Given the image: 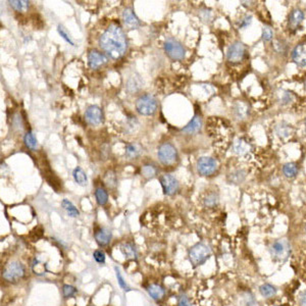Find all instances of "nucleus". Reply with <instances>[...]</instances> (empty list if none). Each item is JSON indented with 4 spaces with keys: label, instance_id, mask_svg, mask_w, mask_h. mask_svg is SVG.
<instances>
[{
    "label": "nucleus",
    "instance_id": "nucleus-19",
    "mask_svg": "<svg viewBox=\"0 0 306 306\" xmlns=\"http://www.w3.org/2000/svg\"><path fill=\"white\" fill-rule=\"evenodd\" d=\"M251 144L243 138H239L233 143V150L238 156H246L251 151Z\"/></svg>",
    "mask_w": 306,
    "mask_h": 306
},
{
    "label": "nucleus",
    "instance_id": "nucleus-32",
    "mask_svg": "<svg viewBox=\"0 0 306 306\" xmlns=\"http://www.w3.org/2000/svg\"><path fill=\"white\" fill-rule=\"evenodd\" d=\"M140 152V147L135 143H129L126 146V156L129 158H138Z\"/></svg>",
    "mask_w": 306,
    "mask_h": 306
},
{
    "label": "nucleus",
    "instance_id": "nucleus-17",
    "mask_svg": "<svg viewBox=\"0 0 306 306\" xmlns=\"http://www.w3.org/2000/svg\"><path fill=\"white\" fill-rule=\"evenodd\" d=\"M146 291L154 301H162L166 297V289L160 284H150L146 288Z\"/></svg>",
    "mask_w": 306,
    "mask_h": 306
},
{
    "label": "nucleus",
    "instance_id": "nucleus-28",
    "mask_svg": "<svg viewBox=\"0 0 306 306\" xmlns=\"http://www.w3.org/2000/svg\"><path fill=\"white\" fill-rule=\"evenodd\" d=\"M276 133L280 138H288L292 134V126L286 122H280L276 126Z\"/></svg>",
    "mask_w": 306,
    "mask_h": 306
},
{
    "label": "nucleus",
    "instance_id": "nucleus-31",
    "mask_svg": "<svg viewBox=\"0 0 306 306\" xmlns=\"http://www.w3.org/2000/svg\"><path fill=\"white\" fill-rule=\"evenodd\" d=\"M141 174L145 178H151L153 176H156L158 174V168L154 164H144L141 168Z\"/></svg>",
    "mask_w": 306,
    "mask_h": 306
},
{
    "label": "nucleus",
    "instance_id": "nucleus-9",
    "mask_svg": "<svg viewBox=\"0 0 306 306\" xmlns=\"http://www.w3.org/2000/svg\"><path fill=\"white\" fill-rule=\"evenodd\" d=\"M218 170V162L212 158L202 156L197 160V170L201 176H212Z\"/></svg>",
    "mask_w": 306,
    "mask_h": 306
},
{
    "label": "nucleus",
    "instance_id": "nucleus-40",
    "mask_svg": "<svg viewBox=\"0 0 306 306\" xmlns=\"http://www.w3.org/2000/svg\"><path fill=\"white\" fill-rule=\"evenodd\" d=\"M58 34L60 35V37H62L66 42H68V43L70 45H72V46H74V42L72 41L70 35L68 34V32L66 31V29L64 27V26L58 24Z\"/></svg>",
    "mask_w": 306,
    "mask_h": 306
},
{
    "label": "nucleus",
    "instance_id": "nucleus-48",
    "mask_svg": "<svg viewBox=\"0 0 306 306\" xmlns=\"http://www.w3.org/2000/svg\"><path fill=\"white\" fill-rule=\"evenodd\" d=\"M90 306H93V305H90Z\"/></svg>",
    "mask_w": 306,
    "mask_h": 306
},
{
    "label": "nucleus",
    "instance_id": "nucleus-8",
    "mask_svg": "<svg viewBox=\"0 0 306 306\" xmlns=\"http://www.w3.org/2000/svg\"><path fill=\"white\" fill-rule=\"evenodd\" d=\"M246 54V47L242 42H235L228 47L226 51V58L230 62L238 64L241 62Z\"/></svg>",
    "mask_w": 306,
    "mask_h": 306
},
{
    "label": "nucleus",
    "instance_id": "nucleus-34",
    "mask_svg": "<svg viewBox=\"0 0 306 306\" xmlns=\"http://www.w3.org/2000/svg\"><path fill=\"white\" fill-rule=\"evenodd\" d=\"M104 183H106V185L110 189H116V186H118V178H116V176L114 172L108 170L104 174Z\"/></svg>",
    "mask_w": 306,
    "mask_h": 306
},
{
    "label": "nucleus",
    "instance_id": "nucleus-2",
    "mask_svg": "<svg viewBox=\"0 0 306 306\" xmlns=\"http://www.w3.org/2000/svg\"><path fill=\"white\" fill-rule=\"evenodd\" d=\"M212 255V248L203 242H198L193 245L188 251V258L194 268L203 266Z\"/></svg>",
    "mask_w": 306,
    "mask_h": 306
},
{
    "label": "nucleus",
    "instance_id": "nucleus-27",
    "mask_svg": "<svg viewBox=\"0 0 306 306\" xmlns=\"http://www.w3.org/2000/svg\"><path fill=\"white\" fill-rule=\"evenodd\" d=\"M62 206L70 218H78L80 216L79 210L76 208L74 206V204L72 201H70L68 199H64L62 201Z\"/></svg>",
    "mask_w": 306,
    "mask_h": 306
},
{
    "label": "nucleus",
    "instance_id": "nucleus-30",
    "mask_svg": "<svg viewBox=\"0 0 306 306\" xmlns=\"http://www.w3.org/2000/svg\"><path fill=\"white\" fill-rule=\"evenodd\" d=\"M260 293L264 298L268 299V298H272V297L276 296V293H278V290L274 285L266 283V284H262L260 287Z\"/></svg>",
    "mask_w": 306,
    "mask_h": 306
},
{
    "label": "nucleus",
    "instance_id": "nucleus-46",
    "mask_svg": "<svg viewBox=\"0 0 306 306\" xmlns=\"http://www.w3.org/2000/svg\"><path fill=\"white\" fill-rule=\"evenodd\" d=\"M305 128H306V120H305Z\"/></svg>",
    "mask_w": 306,
    "mask_h": 306
},
{
    "label": "nucleus",
    "instance_id": "nucleus-21",
    "mask_svg": "<svg viewBox=\"0 0 306 306\" xmlns=\"http://www.w3.org/2000/svg\"><path fill=\"white\" fill-rule=\"evenodd\" d=\"M201 126H202V120H201L200 116H195L189 122V124L184 128L183 132L186 133V134H195L201 129Z\"/></svg>",
    "mask_w": 306,
    "mask_h": 306
},
{
    "label": "nucleus",
    "instance_id": "nucleus-36",
    "mask_svg": "<svg viewBox=\"0 0 306 306\" xmlns=\"http://www.w3.org/2000/svg\"><path fill=\"white\" fill-rule=\"evenodd\" d=\"M283 172L287 178H294L298 172V168L295 164L289 162L286 164L283 168Z\"/></svg>",
    "mask_w": 306,
    "mask_h": 306
},
{
    "label": "nucleus",
    "instance_id": "nucleus-15",
    "mask_svg": "<svg viewBox=\"0 0 306 306\" xmlns=\"http://www.w3.org/2000/svg\"><path fill=\"white\" fill-rule=\"evenodd\" d=\"M85 120L88 124L92 126H97L102 122L104 120V114H102V110L97 106H90L86 112H85Z\"/></svg>",
    "mask_w": 306,
    "mask_h": 306
},
{
    "label": "nucleus",
    "instance_id": "nucleus-13",
    "mask_svg": "<svg viewBox=\"0 0 306 306\" xmlns=\"http://www.w3.org/2000/svg\"><path fill=\"white\" fill-rule=\"evenodd\" d=\"M94 238L98 246L106 247L112 239V233L106 226H98L94 232Z\"/></svg>",
    "mask_w": 306,
    "mask_h": 306
},
{
    "label": "nucleus",
    "instance_id": "nucleus-44",
    "mask_svg": "<svg viewBox=\"0 0 306 306\" xmlns=\"http://www.w3.org/2000/svg\"><path fill=\"white\" fill-rule=\"evenodd\" d=\"M252 20V16H245L242 20H241V24H240V27L241 28H246V27H248V26L251 24V20Z\"/></svg>",
    "mask_w": 306,
    "mask_h": 306
},
{
    "label": "nucleus",
    "instance_id": "nucleus-49",
    "mask_svg": "<svg viewBox=\"0 0 306 306\" xmlns=\"http://www.w3.org/2000/svg\"><path fill=\"white\" fill-rule=\"evenodd\" d=\"M305 230H306V226H305Z\"/></svg>",
    "mask_w": 306,
    "mask_h": 306
},
{
    "label": "nucleus",
    "instance_id": "nucleus-18",
    "mask_svg": "<svg viewBox=\"0 0 306 306\" xmlns=\"http://www.w3.org/2000/svg\"><path fill=\"white\" fill-rule=\"evenodd\" d=\"M31 268L32 272L36 274V276H44L47 272H48V262H45L42 258L36 256L34 258L32 264H31Z\"/></svg>",
    "mask_w": 306,
    "mask_h": 306
},
{
    "label": "nucleus",
    "instance_id": "nucleus-29",
    "mask_svg": "<svg viewBox=\"0 0 306 306\" xmlns=\"http://www.w3.org/2000/svg\"><path fill=\"white\" fill-rule=\"evenodd\" d=\"M95 198L100 206H104L108 202V193L104 187H97L95 189Z\"/></svg>",
    "mask_w": 306,
    "mask_h": 306
},
{
    "label": "nucleus",
    "instance_id": "nucleus-11",
    "mask_svg": "<svg viewBox=\"0 0 306 306\" xmlns=\"http://www.w3.org/2000/svg\"><path fill=\"white\" fill-rule=\"evenodd\" d=\"M122 22L124 24V27L128 30H136L140 27V24H141L140 20L138 18V16H136L132 8H124L122 14Z\"/></svg>",
    "mask_w": 306,
    "mask_h": 306
},
{
    "label": "nucleus",
    "instance_id": "nucleus-47",
    "mask_svg": "<svg viewBox=\"0 0 306 306\" xmlns=\"http://www.w3.org/2000/svg\"><path fill=\"white\" fill-rule=\"evenodd\" d=\"M276 306H282V305H276Z\"/></svg>",
    "mask_w": 306,
    "mask_h": 306
},
{
    "label": "nucleus",
    "instance_id": "nucleus-35",
    "mask_svg": "<svg viewBox=\"0 0 306 306\" xmlns=\"http://www.w3.org/2000/svg\"><path fill=\"white\" fill-rule=\"evenodd\" d=\"M24 141L26 146H27L29 149L35 150L37 148V139H36L35 135L31 131H29L27 134L24 135Z\"/></svg>",
    "mask_w": 306,
    "mask_h": 306
},
{
    "label": "nucleus",
    "instance_id": "nucleus-41",
    "mask_svg": "<svg viewBox=\"0 0 306 306\" xmlns=\"http://www.w3.org/2000/svg\"><path fill=\"white\" fill-rule=\"evenodd\" d=\"M93 258L94 260L99 264H104L106 260V252L101 249H97L93 252Z\"/></svg>",
    "mask_w": 306,
    "mask_h": 306
},
{
    "label": "nucleus",
    "instance_id": "nucleus-7",
    "mask_svg": "<svg viewBox=\"0 0 306 306\" xmlns=\"http://www.w3.org/2000/svg\"><path fill=\"white\" fill-rule=\"evenodd\" d=\"M166 54L172 60H183L186 56V50L181 42L174 38H166L164 43Z\"/></svg>",
    "mask_w": 306,
    "mask_h": 306
},
{
    "label": "nucleus",
    "instance_id": "nucleus-33",
    "mask_svg": "<svg viewBox=\"0 0 306 306\" xmlns=\"http://www.w3.org/2000/svg\"><path fill=\"white\" fill-rule=\"evenodd\" d=\"M10 6L18 12H27L28 8H29V2H26V0H10Z\"/></svg>",
    "mask_w": 306,
    "mask_h": 306
},
{
    "label": "nucleus",
    "instance_id": "nucleus-23",
    "mask_svg": "<svg viewBox=\"0 0 306 306\" xmlns=\"http://www.w3.org/2000/svg\"><path fill=\"white\" fill-rule=\"evenodd\" d=\"M72 176H74V182L78 184L79 186H82V187H85L88 183V178H87V174L86 172L80 168H76L72 172Z\"/></svg>",
    "mask_w": 306,
    "mask_h": 306
},
{
    "label": "nucleus",
    "instance_id": "nucleus-26",
    "mask_svg": "<svg viewBox=\"0 0 306 306\" xmlns=\"http://www.w3.org/2000/svg\"><path fill=\"white\" fill-rule=\"evenodd\" d=\"M233 110H234L235 116L239 120H243L244 118L247 116L249 108H248V106L245 104L244 101H237L233 106Z\"/></svg>",
    "mask_w": 306,
    "mask_h": 306
},
{
    "label": "nucleus",
    "instance_id": "nucleus-16",
    "mask_svg": "<svg viewBox=\"0 0 306 306\" xmlns=\"http://www.w3.org/2000/svg\"><path fill=\"white\" fill-rule=\"evenodd\" d=\"M294 62L299 66H306V43L297 45L292 52Z\"/></svg>",
    "mask_w": 306,
    "mask_h": 306
},
{
    "label": "nucleus",
    "instance_id": "nucleus-42",
    "mask_svg": "<svg viewBox=\"0 0 306 306\" xmlns=\"http://www.w3.org/2000/svg\"><path fill=\"white\" fill-rule=\"evenodd\" d=\"M178 306H193V305L191 303L190 298L185 293H182L178 297Z\"/></svg>",
    "mask_w": 306,
    "mask_h": 306
},
{
    "label": "nucleus",
    "instance_id": "nucleus-38",
    "mask_svg": "<svg viewBox=\"0 0 306 306\" xmlns=\"http://www.w3.org/2000/svg\"><path fill=\"white\" fill-rule=\"evenodd\" d=\"M78 293V290H76V287H74L72 285H68V284H64L62 286V296L64 299H70L72 298Z\"/></svg>",
    "mask_w": 306,
    "mask_h": 306
},
{
    "label": "nucleus",
    "instance_id": "nucleus-14",
    "mask_svg": "<svg viewBox=\"0 0 306 306\" xmlns=\"http://www.w3.org/2000/svg\"><path fill=\"white\" fill-rule=\"evenodd\" d=\"M120 251L124 256L129 260H138V250L135 243L131 240H126L120 243Z\"/></svg>",
    "mask_w": 306,
    "mask_h": 306
},
{
    "label": "nucleus",
    "instance_id": "nucleus-24",
    "mask_svg": "<svg viewBox=\"0 0 306 306\" xmlns=\"http://www.w3.org/2000/svg\"><path fill=\"white\" fill-rule=\"evenodd\" d=\"M304 18V14L300 10H294L289 16V26L292 29H296L299 27V24L302 22Z\"/></svg>",
    "mask_w": 306,
    "mask_h": 306
},
{
    "label": "nucleus",
    "instance_id": "nucleus-10",
    "mask_svg": "<svg viewBox=\"0 0 306 306\" xmlns=\"http://www.w3.org/2000/svg\"><path fill=\"white\" fill-rule=\"evenodd\" d=\"M160 185L162 187L164 194L168 195V196L174 195L178 191V187H180L176 178L170 174H164L160 176Z\"/></svg>",
    "mask_w": 306,
    "mask_h": 306
},
{
    "label": "nucleus",
    "instance_id": "nucleus-5",
    "mask_svg": "<svg viewBox=\"0 0 306 306\" xmlns=\"http://www.w3.org/2000/svg\"><path fill=\"white\" fill-rule=\"evenodd\" d=\"M158 99L156 98L154 95L144 94L141 95L136 101L137 112L145 116H150L154 114L158 110Z\"/></svg>",
    "mask_w": 306,
    "mask_h": 306
},
{
    "label": "nucleus",
    "instance_id": "nucleus-20",
    "mask_svg": "<svg viewBox=\"0 0 306 306\" xmlns=\"http://www.w3.org/2000/svg\"><path fill=\"white\" fill-rule=\"evenodd\" d=\"M141 87H142V80L138 74L130 76L129 80L126 81V91L131 94L138 92L141 89Z\"/></svg>",
    "mask_w": 306,
    "mask_h": 306
},
{
    "label": "nucleus",
    "instance_id": "nucleus-6",
    "mask_svg": "<svg viewBox=\"0 0 306 306\" xmlns=\"http://www.w3.org/2000/svg\"><path fill=\"white\" fill-rule=\"evenodd\" d=\"M158 156L160 162L164 166H174L176 162H178V151L176 148L168 142L162 143L158 147Z\"/></svg>",
    "mask_w": 306,
    "mask_h": 306
},
{
    "label": "nucleus",
    "instance_id": "nucleus-12",
    "mask_svg": "<svg viewBox=\"0 0 306 306\" xmlns=\"http://www.w3.org/2000/svg\"><path fill=\"white\" fill-rule=\"evenodd\" d=\"M108 62V58L104 54L98 50H91L88 54V64L92 70H98Z\"/></svg>",
    "mask_w": 306,
    "mask_h": 306
},
{
    "label": "nucleus",
    "instance_id": "nucleus-22",
    "mask_svg": "<svg viewBox=\"0 0 306 306\" xmlns=\"http://www.w3.org/2000/svg\"><path fill=\"white\" fill-rule=\"evenodd\" d=\"M44 178H46L47 183H48L51 187H52L56 192H58V191L62 188V182H60V178H58L54 174H52V172H51L50 170H49L48 172H45Z\"/></svg>",
    "mask_w": 306,
    "mask_h": 306
},
{
    "label": "nucleus",
    "instance_id": "nucleus-43",
    "mask_svg": "<svg viewBox=\"0 0 306 306\" xmlns=\"http://www.w3.org/2000/svg\"><path fill=\"white\" fill-rule=\"evenodd\" d=\"M262 39L268 42V41H270L272 39V31L270 28L268 27H264V30H262Z\"/></svg>",
    "mask_w": 306,
    "mask_h": 306
},
{
    "label": "nucleus",
    "instance_id": "nucleus-3",
    "mask_svg": "<svg viewBox=\"0 0 306 306\" xmlns=\"http://www.w3.org/2000/svg\"><path fill=\"white\" fill-rule=\"evenodd\" d=\"M268 251L270 254V258L274 262L283 264L289 260L292 252V247L287 239L282 238L274 241L270 244Z\"/></svg>",
    "mask_w": 306,
    "mask_h": 306
},
{
    "label": "nucleus",
    "instance_id": "nucleus-37",
    "mask_svg": "<svg viewBox=\"0 0 306 306\" xmlns=\"http://www.w3.org/2000/svg\"><path fill=\"white\" fill-rule=\"evenodd\" d=\"M245 172L244 170H236L231 176H230V182L233 184H241L245 180Z\"/></svg>",
    "mask_w": 306,
    "mask_h": 306
},
{
    "label": "nucleus",
    "instance_id": "nucleus-4",
    "mask_svg": "<svg viewBox=\"0 0 306 306\" xmlns=\"http://www.w3.org/2000/svg\"><path fill=\"white\" fill-rule=\"evenodd\" d=\"M26 268L18 260H10L2 270V278L10 284H18L26 276Z\"/></svg>",
    "mask_w": 306,
    "mask_h": 306
},
{
    "label": "nucleus",
    "instance_id": "nucleus-25",
    "mask_svg": "<svg viewBox=\"0 0 306 306\" xmlns=\"http://www.w3.org/2000/svg\"><path fill=\"white\" fill-rule=\"evenodd\" d=\"M202 202H203V206H206V208H216L218 206V202H220V196L216 192L208 193L206 196H204Z\"/></svg>",
    "mask_w": 306,
    "mask_h": 306
},
{
    "label": "nucleus",
    "instance_id": "nucleus-1",
    "mask_svg": "<svg viewBox=\"0 0 306 306\" xmlns=\"http://www.w3.org/2000/svg\"><path fill=\"white\" fill-rule=\"evenodd\" d=\"M99 45L110 58L120 60L126 52L128 41L124 30L118 24H114L102 33L99 38Z\"/></svg>",
    "mask_w": 306,
    "mask_h": 306
},
{
    "label": "nucleus",
    "instance_id": "nucleus-45",
    "mask_svg": "<svg viewBox=\"0 0 306 306\" xmlns=\"http://www.w3.org/2000/svg\"><path fill=\"white\" fill-rule=\"evenodd\" d=\"M298 303H299V306H306V290L300 293L299 298H298Z\"/></svg>",
    "mask_w": 306,
    "mask_h": 306
},
{
    "label": "nucleus",
    "instance_id": "nucleus-39",
    "mask_svg": "<svg viewBox=\"0 0 306 306\" xmlns=\"http://www.w3.org/2000/svg\"><path fill=\"white\" fill-rule=\"evenodd\" d=\"M114 272H116V280H118V286L126 292L128 291H131V288L129 287V285L126 284V282L124 280V276H122V272L120 270V268L118 266H114Z\"/></svg>",
    "mask_w": 306,
    "mask_h": 306
}]
</instances>
